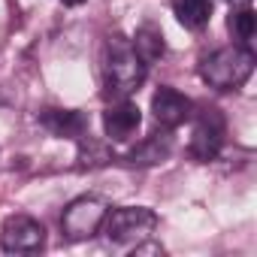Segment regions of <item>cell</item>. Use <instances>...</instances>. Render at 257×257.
Here are the masks:
<instances>
[{"mask_svg": "<svg viewBox=\"0 0 257 257\" xmlns=\"http://www.w3.org/2000/svg\"><path fill=\"white\" fill-rule=\"evenodd\" d=\"M170 149H173L170 137H167V134H155V137H149L143 146H137L134 152H127L121 161L131 164V167H152V164H164V161L170 158Z\"/></svg>", "mask_w": 257, "mask_h": 257, "instance_id": "obj_10", "label": "cell"}, {"mask_svg": "<svg viewBox=\"0 0 257 257\" xmlns=\"http://www.w3.org/2000/svg\"><path fill=\"white\" fill-rule=\"evenodd\" d=\"M143 124V112L137 103H131L127 97H121L118 103H112L103 112V131L112 143H124L137 134V127Z\"/></svg>", "mask_w": 257, "mask_h": 257, "instance_id": "obj_8", "label": "cell"}, {"mask_svg": "<svg viewBox=\"0 0 257 257\" xmlns=\"http://www.w3.org/2000/svg\"><path fill=\"white\" fill-rule=\"evenodd\" d=\"M236 7H251V0H233Z\"/></svg>", "mask_w": 257, "mask_h": 257, "instance_id": "obj_16", "label": "cell"}, {"mask_svg": "<svg viewBox=\"0 0 257 257\" xmlns=\"http://www.w3.org/2000/svg\"><path fill=\"white\" fill-rule=\"evenodd\" d=\"M254 73V52L245 46H224L215 49L200 61V76L215 91H236Z\"/></svg>", "mask_w": 257, "mask_h": 257, "instance_id": "obj_2", "label": "cell"}, {"mask_svg": "<svg viewBox=\"0 0 257 257\" xmlns=\"http://www.w3.org/2000/svg\"><path fill=\"white\" fill-rule=\"evenodd\" d=\"M224 118L218 109H200L197 124H194V137H191V155L197 161H215L221 146H224Z\"/></svg>", "mask_w": 257, "mask_h": 257, "instance_id": "obj_6", "label": "cell"}, {"mask_svg": "<svg viewBox=\"0 0 257 257\" xmlns=\"http://www.w3.org/2000/svg\"><path fill=\"white\" fill-rule=\"evenodd\" d=\"M170 4H173L176 19L188 31H200L212 19V0H170Z\"/></svg>", "mask_w": 257, "mask_h": 257, "instance_id": "obj_11", "label": "cell"}, {"mask_svg": "<svg viewBox=\"0 0 257 257\" xmlns=\"http://www.w3.org/2000/svg\"><path fill=\"white\" fill-rule=\"evenodd\" d=\"M46 242V227L31 215H10L0 227V248L7 254H34Z\"/></svg>", "mask_w": 257, "mask_h": 257, "instance_id": "obj_5", "label": "cell"}, {"mask_svg": "<svg viewBox=\"0 0 257 257\" xmlns=\"http://www.w3.org/2000/svg\"><path fill=\"white\" fill-rule=\"evenodd\" d=\"M64 4H67V7H82L85 0H64Z\"/></svg>", "mask_w": 257, "mask_h": 257, "instance_id": "obj_15", "label": "cell"}, {"mask_svg": "<svg viewBox=\"0 0 257 257\" xmlns=\"http://www.w3.org/2000/svg\"><path fill=\"white\" fill-rule=\"evenodd\" d=\"M106 212H109V209H106V203H103L100 197H76V200L64 209V215H61L64 239H70V242L91 239V236L100 230Z\"/></svg>", "mask_w": 257, "mask_h": 257, "instance_id": "obj_4", "label": "cell"}, {"mask_svg": "<svg viewBox=\"0 0 257 257\" xmlns=\"http://www.w3.org/2000/svg\"><path fill=\"white\" fill-rule=\"evenodd\" d=\"M109 161H112V152L103 143H97L85 134L79 137V167H103Z\"/></svg>", "mask_w": 257, "mask_h": 257, "instance_id": "obj_13", "label": "cell"}, {"mask_svg": "<svg viewBox=\"0 0 257 257\" xmlns=\"http://www.w3.org/2000/svg\"><path fill=\"white\" fill-rule=\"evenodd\" d=\"M230 31H233L242 43H248V40L254 37V31H257V16H254V10H251V7H239V10L230 16Z\"/></svg>", "mask_w": 257, "mask_h": 257, "instance_id": "obj_14", "label": "cell"}, {"mask_svg": "<svg viewBox=\"0 0 257 257\" xmlns=\"http://www.w3.org/2000/svg\"><path fill=\"white\" fill-rule=\"evenodd\" d=\"M40 121L55 137H67V140H79L88 131V118L79 109H46L40 112Z\"/></svg>", "mask_w": 257, "mask_h": 257, "instance_id": "obj_9", "label": "cell"}, {"mask_svg": "<svg viewBox=\"0 0 257 257\" xmlns=\"http://www.w3.org/2000/svg\"><path fill=\"white\" fill-rule=\"evenodd\" d=\"M149 64L137 55L134 43L124 37H109L103 49V88L109 97H131L146 82Z\"/></svg>", "mask_w": 257, "mask_h": 257, "instance_id": "obj_1", "label": "cell"}, {"mask_svg": "<svg viewBox=\"0 0 257 257\" xmlns=\"http://www.w3.org/2000/svg\"><path fill=\"white\" fill-rule=\"evenodd\" d=\"M134 43V49H137V55L146 61V64H152V61H158V58H164V52H167V43H164V34L158 31V28H152V25H146V28H140L137 31V37L131 40Z\"/></svg>", "mask_w": 257, "mask_h": 257, "instance_id": "obj_12", "label": "cell"}, {"mask_svg": "<svg viewBox=\"0 0 257 257\" xmlns=\"http://www.w3.org/2000/svg\"><path fill=\"white\" fill-rule=\"evenodd\" d=\"M158 227V215L146 206H118L112 212H106L100 230L106 233V239L112 245H137L143 239H149Z\"/></svg>", "mask_w": 257, "mask_h": 257, "instance_id": "obj_3", "label": "cell"}, {"mask_svg": "<svg viewBox=\"0 0 257 257\" xmlns=\"http://www.w3.org/2000/svg\"><path fill=\"white\" fill-rule=\"evenodd\" d=\"M152 112H155V121L161 127L176 131V127H182L185 121L194 118V103L185 94H179L176 88H161L152 97Z\"/></svg>", "mask_w": 257, "mask_h": 257, "instance_id": "obj_7", "label": "cell"}]
</instances>
